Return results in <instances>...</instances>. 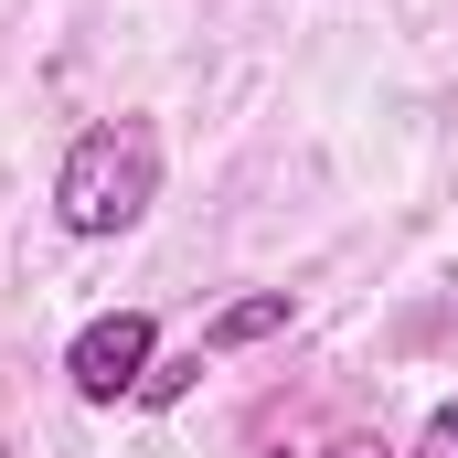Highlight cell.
Here are the masks:
<instances>
[{
  "label": "cell",
  "instance_id": "cell-1",
  "mask_svg": "<svg viewBox=\"0 0 458 458\" xmlns=\"http://www.w3.org/2000/svg\"><path fill=\"white\" fill-rule=\"evenodd\" d=\"M160 203V128L149 117H97L75 149H64V171H54V225L64 234H128L139 214Z\"/></svg>",
  "mask_w": 458,
  "mask_h": 458
},
{
  "label": "cell",
  "instance_id": "cell-2",
  "mask_svg": "<svg viewBox=\"0 0 458 458\" xmlns=\"http://www.w3.org/2000/svg\"><path fill=\"white\" fill-rule=\"evenodd\" d=\"M149 362H160V320H149V310H97V320L75 331V352H64V384H75L86 405H139Z\"/></svg>",
  "mask_w": 458,
  "mask_h": 458
},
{
  "label": "cell",
  "instance_id": "cell-4",
  "mask_svg": "<svg viewBox=\"0 0 458 458\" xmlns=\"http://www.w3.org/2000/svg\"><path fill=\"white\" fill-rule=\"evenodd\" d=\"M405 458H458V405H437V416L416 427V448H405Z\"/></svg>",
  "mask_w": 458,
  "mask_h": 458
},
{
  "label": "cell",
  "instance_id": "cell-3",
  "mask_svg": "<svg viewBox=\"0 0 458 458\" xmlns=\"http://www.w3.org/2000/svg\"><path fill=\"white\" fill-rule=\"evenodd\" d=\"M267 331H288V288H256V299H234V310H214L192 352L214 362V352H245V342H267Z\"/></svg>",
  "mask_w": 458,
  "mask_h": 458
},
{
  "label": "cell",
  "instance_id": "cell-5",
  "mask_svg": "<svg viewBox=\"0 0 458 458\" xmlns=\"http://www.w3.org/2000/svg\"><path fill=\"white\" fill-rule=\"evenodd\" d=\"M320 458H384V448H373V437H342V448H320Z\"/></svg>",
  "mask_w": 458,
  "mask_h": 458
}]
</instances>
